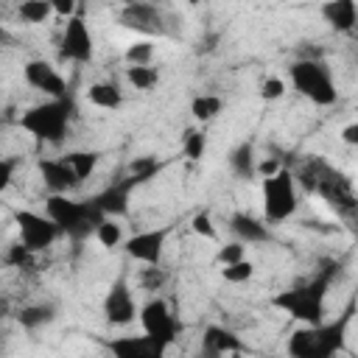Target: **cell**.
Returning a JSON list of instances; mask_svg holds the SVG:
<instances>
[{"label":"cell","mask_w":358,"mask_h":358,"mask_svg":"<svg viewBox=\"0 0 358 358\" xmlns=\"http://www.w3.org/2000/svg\"><path fill=\"white\" fill-rule=\"evenodd\" d=\"M157 168H159V165H157V159H151V157H140V159H134V162L129 165V173H131V176H137V179H140V185H143L145 179H151V176L157 173Z\"/></svg>","instance_id":"cell-33"},{"label":"cell","mask_w":358,"mask_h":358,"mask_svg":"<svg viewBox=\"0 0 358 358\" xmlns=\"http://www.w3.org/2000/svg\"><path fill=\"white\" fill-rule=\"evenodd\" d=\"M126 64L129 67H148L151 59H154V42L151 39H140V42H131L123 53Z\"/></svg>","instance_id":"cell-26"},{"label":"cell","mask_w":358,"mask_h":358,"mask_svg":"<svg viewBox=\"0 0 358 358\" xmlns=\"http://www.w3.org/2000/svg\"><path fill=\"white\" fill-rule=\"evenodd\" d=\"M182 148H185V157H187V159L199 162V159L204 157V151H207V137H204L199 129H187V131H185V143H182Z\"/></svg>","instance_id":"cell-29"},{"label":"cell","mask_w":358,"mask_h":358,"mask_svg":"<svg viewBox=\"0 0 358 358\" xmlns=\"http://www.w3.org/2000/svg\"><path fill=\"white\" fill-rule=\"evenodd\" d=\"M355 64H358V50H355Z\"/></svg>","instance_id":"cell-44"},{"label":"cell","mask_w":358,"mask_h":358,"mask_svg":"<svg viewBox=\"0 0 358 358\" xmlns=\"http://www.w3.org/2000/svg\"><path fill=\"white\" fill-rule=\"evenodd\" d=\"M62 56L70 62H90L92 59V34L84 22V14L78 11L76 17H70L64 22V34H62Z\"/></svg>","instance_id":"cell-13"},{"label":"cell","mask_w":358,"mask_h":358,"mask_svg":"<svg viewBox=\"0 0 358 358\" xmlns=\"http://www.w3.org/2000/svg\"><path fill=\"white\" fill-rule=\"evenodd\" d=\"M215 260H218L221 266H232V263H238V260H246V243L232 241V243L221 246L218 255H215Z\"/></svg>","instance_id":"cell-32"},{"label":"cell","mask_w":358,"mask_h":358,"mask_svg":"<svg viewBox=\"0 0 358 358\" xmlns=\"http://www.w3.org/2000/svg\"><path fill=\"white\" fill-rule=\"evenodd\" d=\"M45 215L62 229V235H67L73 241H84V238L95 235L98 227L106 221V215L98 210V204L92 199L76 201L70 196H56V193H50L45 199Z\"/></svg>","instance_id":"cell-3"},{"label":"cell","mask_w":358,"mask_h":358,"mask_svg":"<svg viewBox=\"0 0 358 358\" xmlns=\"http://www.w3.org/2000/svg\"><path fill=\"white\" fill-rule=\"evenodd\" d=\"M140 324L143 333L151 336L154 341H159L162 347H171L176 341V319L171 313V305L162 296H151L143 308H140Z\"/></svg>","instance_id":"cell-8"},{"label":"cell","mask_w":358,"mask_h":358,"mask_svg":"<svg viewBox=\"0 0 358 358\" xmlns=\"http://www.w3.org/2000/svg\"><path fill=\"white\" fill-rule=\"evenodd\" d=\"M252 274H255V266L249 260H238V263L221 268V277L227 282H246V280H252Z\"/></svg>","instance_id":"cell-31"},{"label":"cell","mask_w":358,"mask_h":358,"mask_svg":"<svg viewBox=\"0 0 358 358\" xmlns=\"http://www.w3.org/2000/svg\"><path fill=\"white\" fill-rule=\"evenodd\" d=\"M140 280H143V285H145L148 291H157V288L165 282V271H162L159 266H148V268H143Z\"/></svg>","instance_id":"cell-37"},{"label":"cell","mask_w":358,"mask_h":358,"mask_svg":"<svg viewBox=\"0 0 358 358\" xmlns=\"http://www.w3.org/2000/svg\"><path fill=\"white\" fill-rule=\"evenodd\" d=\"M117 22L145 36H162L168 31V17L154 3H126L117 14Z\"/></svg>","instance_id":"cell-10"},{"label":"cell","mask_w":358,"mask_h":358,"mask_svg":"<svg viewBox=\"0 0 358 358\" xmlns=\"http://www.w3.org/2000/svg\"><path fill=\"white\" fill-rule=\"evenodd\" d=\"M190 229L196 232V235H201V238H215V227H213V218H210V213H196L193 218H190Z\"/></svg>","instance_id":"cell-34"},{"label":"cell","mask_w":358,"mask_h":358,"mask_svg":"<svg viewBox=\"0 0 358 358\" xmlns=\"http://www.w3.org/2000/svg\"><path fill=\"white\" fill-rule=\"evenodd\" d=\"M126 81L134 87V90H151L157 81H159V70L157 67H126Z\"/></svg>","instance_id":"cell-28"},{"label":"cell","mask_w":358,"mask_h":358,"mask_svg":"<svg viewBox=\"0 0 358 358\" xmlns=\"http://www.w3.org/2000/svg\"><path fill=\"white\" fill-rule=\"evenodd\" d=\"M235 352H243L241 347V338L224 327V324H210L201 336V344H199V358H229Z\"/></svg>","instance_id":"cell-17"},{"label":"cell","mask_w":358,"mask_h":358,"mask_svg":"<svg viewBox=\"0 0 358 358\" xmlns=\"http://www.w3.org/2000/svg\"><path fill=\"white\" fill-rule=\"evenodd\" d=\"M56 319V308L53 305H25L20 308L17 313V322L25 327V330H36V327H45Z\"/></svg>","instance_id":"cell-23"},{"label":"cell","mask_w":358,"mask_h":358,"mask_svg":"<svg viewBox=\"0 0 358 358\" xmlns=\"http://www.w3.org/2000/svg\"><path fill=\"white\" fill-rule=\"evenodd\" d=\"M358 310V296H350L333 322L299 327L288 336V358H336L347 347V330Z\"/></svg>","instance_id":"cell-2"},{"label":"cell","mask_w":358,"mask_h":358,"mask_svg":"<svg viewBox=\"0 0 358 358\" xmlns=\"http://www.w3.org/2000/svg\"><path fill=\"white\" fill-rule=\"evenodd\" d=\"M22 76H25V81H28L34 90L50 95V101L70 98V95H67V81H64V76H62L50 62H45V59H31V62L22 67Z\"/></svg>","instance_id":"cell-11"},{"label":"cell","mask_w":358,"mask_h":358,"mask_svg":"<svg viewBox=\"0 0 358 358\" xmlns=\"http://www.w3.org/2000/svg\"><path fill=\"white\" fill-rule=\"evenodd\" d=\"M338 268H341V266H338L336 260H324L322 268H319L310 280H305V282H299V285H294V288H285V291L274 294V296H271V305L280 308V310H285L288 316L305 322L308 327L322 324V322H324L327 291H330L333 280L338 277Z\"/></svg>","instance_id":"cell-1"},{"label":"cell","mask_w":358,"mask_h":358,"mask_svg":"<svg viewBox=\"0 0 358 358\" xmlns=\"http://www.w3.org/2000/svg\"><path fill=\"white\" fill-rule=\"evenodd\" d=\"M316 193L341 215H355L358 213V199L352 193V185L347 182V176H341L338 171L327 168L324 162L319 165V185Z\"/></svg>","instance_id":"cell-9"},{"label":"cell","mask_w":358,"mask_h":358,"mask_svg":"<svg viewBox=\"0 0 358 358\" xmlns=\"http://www.w3.org/2000/svg\"><path fill=\"white\" fill-rule=\"evenodd\" d=\"M168 235H171V227L145 229V232L131 235V238L123 243V249H126V255H129L131 260H140V263H145V266H159Z\"/></svg>","instance_id":"cell-12"},{"label":"cell","mask_w":358,"mask_h":358,"mask_svg":"<svg viewBox=\"0 0 358 358\" xmlns=\"http://www.w3.org/2000/svg\"><path fill=\"white\" fill-rule=\"evenodd\" d=\"M112 358H165V350L159 341H154L151 336H117L106 341Z\"/></svg>","instance_id":"cell-16"},{"label":"cell","mask_w":358,"mask_h":358,"mask_svg":"<svg viewBox=\"0 0 358 358\" xmlns=\"http://www.w3.org/2000/svg\"><path fill=\"white\" fill-rule=\"evenodd\" d=\"M31 249L28 246H22V243H14V246H8V252H6V263H11V266H17V268H25V266H31Z\"/></svg>","instance_id":"cell-35"},{"label":"cell","mask_w":358,"mask_h":358,"mask_svg":"<svg viewBox=\"0 0 358 358\" xmlns=\"http://www.w3.org/2000/svg\"><path fill=\"white\" fill-rule=\"evenodd\" d=\"M229 168L235 176L241 179H252L257 176V159H255V145L249 140L238 143L232 151H229Z\"/></svg>","instance_id":"cell-21"},{"label":"cell","mask_w":358,"mask_h":358,"mask_svg":"<svg viewBox=\"0 0 358 358\" xmlns=\"http://www.w3.org/2000/svg\"><path fill=\"white\" fill-rule=\"evenodd\" d=\"M62 159H64V162H67V165L76 171V176L84 182V179H90V176L95 173L101 154H98V151H67Z\"/></svg>","instance_id":"cell-24"},{"label":"cell","mask_w":358,"mask_h":358,"mask_svg":"<svg viewBox=\"0 0 358 358\" xmlns=\"http://www.w3.org/2000/svg\"><path fill=\"white\" fill-rule=\"evenodd\" d=\"M53 14H59V17H67V20H70V17H76V14H78V6H76L73 0H56V3H53Z\"/></svg>","instance_id":"cell-40"},{"label":"cell","mask_w":358,"mask_h":358,"mask_svg":"<svg viewBox=\"0 0 358 358\" xmlns=\"http://www.w3.org/2000/svg\"><path fill=\"white\" fill-rule=\"evenodd\" d=\"M285 95V84H282V78H266L263 84H260V98L263 101H277V98H282Z\"/></svg>","instance_id":"cell-36"},{"label":"cell","mask_w":358,"mask_h":358,"mask_svg":"<svg viewBox=\"0 0 358 358\" xmlns=\"http://www.w3.org/2000/svg\"><path fill=\"white\" fill-rule=\"evenodd\" d=\"M73 112H76L73 98L45 101V103H36V106H31L28 112H22L20 126H22L28 134H34L36 140H42V143L62 145L64 137H67Z\"/></svg>","instance_id":"cell-4"},{"label":"cell","mask_w":358,"mask_h":358,"mask_svg":"<svg viewBox=\"0 0 358 358\" xmlns=\"http://www.w3.org/2000/svg\"><path fill=\"white\" fill-rule=\"evenodd\" d=\"M87 98H90L92 106H101V109H117V106L123 103V90H120L115 81H95V84H90Z\"/></svg>","instance_id":"cell-22"},{"label":"cell","mask_w":358,"mask_h":358,"mask_svg":"<svg viewBox=\"0 0 358 358\" xmlns=\"http://www.w3.org/2000/svg\"><path fill=\"white\" fill-rule=\"evenodd\" d=\"M221 109H224V101H221L218 95H199V98H193V103H190L193 117H196V120H201V123L213 120Z\"/></svg>","instance_id":"cell-27"},{"label":"cell","mask_w":358,"mask_h":358,"mask_svg":"<svg viewBox=\"0 0 358 358\" xmlns=\"http://www.w3.org/2000/svg\"><path fill=\"white\" fill-rule=\"evenodd\" d=\"M134 316H140V313H137V308H134L129 282H126V277H117V280L109 285L106 296H103V319H106L109 324H115V327H123V324L134 322Z\"/></svg>","instance_id":"cell-14"},{"label":"cell","mask_w":358,"mask_h":358,"mask_svg":"<svg viewBox=\"0 0 358 358\" xmlns=\"http://www.w3.org/2000/svg\"><path fill=\"white\" fill-rule=\"evenodd\" d=\"M17 14H20L22 22L36 25V22H45L53 14V3L50 0H25V3L17 6Z\"/></svg>","instance_id":"cell-25"},{"label":"cell","mask_w":358,"mask_h":358,"mask_svg":"<svg viewBox=\"0 0 358 358\" xmlns=\"http://www.w3.org/2000/svg\"><path fill=\"white\" fill-rule=\"evenodd\" d=\"M137 185H140V179L129 173V176H123V179L106 185L101 193H95L92 201L98 204V210H101L106 218L126 215V213H129V196H131V190H134Z\"/></svg>","instance_id":"cell-15"},{"label":"cell","mask_w":358,"mask_h":358,"mask_svg":"<svg viewBox=\"0 0 358 358\" xmlns=\"http://www.w3.org/2000/svg\"><path fill=\"white\" fill-rule=\"evenodd\" d=\"M263 213L271 224H280L296 213V179L288 168L263 179Z\"/></svg>","instance_id":"cell-6"},{"label":"cell","mask_w":358,"mask_h":358,"mask_svg":"<svg viewBox=\"0 0 358 358\" xmlns=\"http://www.w3.org/2000/svg\"><path fill=\"white\" fill-rule=\"evenodd\" d=\"M280 171H282V165H280L274 157L257 162V176H263V179H268V176H274V173H280Z\"/></svg>","instance_id":"cell-38"},{"label":"cell","mask_w":358,"mask_h":358,"mask_svg":"<svg viewBox=\"0 0 358 358\" xmlns=\"http://www.w3.org/2000/svg\"><path fill=\"white\" fill-rule=\"evenodd\" d=\"M95 238H98L101 246L112 249V246H120V241H123V229H120V224H115V218H106V221L98 227Z\"/></svg>","instance_id":"cell-30"},{"label":"cell","mask_w":358,"mask_h":358,"mask_svg":"<svg viewBox=\"0 0 358 358\" xmlns=\"http://www.w3.org/2000/svg\"><path fill=\"white\" fill-rule=\"evenodd\" d=\"M14 159L11 157H6L3 162H0V190H6L8 185H11V176H14Z\"/></svg>","instance_id":"cell-39"},{"label":"cell","mask_w":358,"mask_h":358,"mask_svg":"<svg viewBox=\"0 0 358 358\" xmlns=\"http://www.w3.org/2000/svg\"><path fill=\"white\" fill-rule=\"evenodd\" d=\"M288 73H291L294 90H296L302 98H308L310 103H316V106H330V103H336L338 90H336V84H333V73H330V67L324 64V59H322V62L296 59V62L288 67Z\"/></svg>","instance_id":"cell-5"},{"label":"cell","mask_w":358,"mask_h":358,"mask_svg":"<svg viewBox=\"0 0 358 358\" xmlns=\"http://www.w3.org/2000/svg\"><path fill=\"white\" fill-rule=\"evenodd\" d=\"M14 224H17V232H20V243L28 246L31 252L48 249L62 235V229L48 215H39L34 210H17L14 213Z\"/></svg>","instance_id":"cell-7"},{"label":"cell","mask_w":358,"mask_h":358,"mask_svg":"<svg viewBox=\"0 0 358 358\" xmlns=\"http://www.w3.org/2000/svg\"><path fill=\"white\" fill-rule=\"evenodd\" d=\"M229 229H232V235H235V241H241V243H266L271 235H268V227L263 224V221H257L255 215H249V213H232V218H229Z\"/></svg>","instance_id":"cell-20"},{"label":"cell","mask_w":358,"mask_h":358,"mask_svg":"<svg viewBox=\"0 0 358 358\" xmlns=\"http://www.w3.org/2000/svg\"><path fill=\"white\" fill-rule=\"evenodd\" d=\"M355 31H358V11H355Z\"/></svg>","instance_id":"cell-43"},{"label":"cell","mask_w":358,"mask_h":358,"mask_svg":"<svg viewBox=\"0 0 358 358\" xmlns=\"http://www.w3.org/2000/svg\"><path fill=\"white\" fill-rule=\"evenodd\" d=\"M341 140H344L347 145L358 148V120H352V123H347V126L341 129Z\"/></svg>","instance_id":"cell-41"},{"label":"cell","mask_w":358,"mask_h":358,"mask_svg":"<svg viewBox=\"0 0 358 358\" xmlns=\"http://www.w3.org/2000/svg\"><path fill=\"white\" fill-rule=\"evenodd\" d=\"M39 173H42L45 187L56 196H67L70 190H76L81 185V179L64 159H39Z\"/></svg>","instance_id":"cell-18"},{"label":"cell","mask_w":358,"mask_h":358,"mask_svg":"<svg viewBox=\"0 0 358 358\" xmlns=\"http://www.w3.org/2000/svg\"><path fill=\"white\" fill-rule=\"evenodd\" d=\"M355 11H358V3L352 0H330L322 6V17L336 34L355 31Z\"/></svg>","instance_id":"cell-19"},{"label":"cell","mask_w":358,"mask_h":358,"mask_svg":"<svg viewBox=\"0 0 358 358\" xmlns=\"http://www.w3.org/2000/svg\"><path fill=\"white\" fill-rule=\"evenodd\" d=\"M229 358H243V352H235V355H229Z\"/></svg>","instance_id":"cell-42"}]
</instances>
